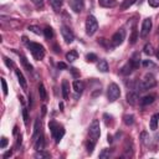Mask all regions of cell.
<instances>
[{
    "label": "cell",
    "instance_id": "obj_5",
    "mask_svg": "<svg viewBox=\"0 0 159 159\" xmlns=\"http://www.w3.org/2000/svg\"><path fill=\"white\" fill-rule=\"evenodd\" d=\"M120 96V89L117 83H109L107 89V97L109 102H116Z\"/></svg>",
    "mask_w": 159,
    "mask_h": 159
},
{
    "label": "cell",
    "instance_id": "obj_21",
    "mask_svg": "<svg viewBox=\"0 0 159 159\" xmlns=\"http://www.w3.org/2000/svg\"><path fill=\"white\" fill-rule=\"evenodd\" d=\"M137 40H138V31H137V27L133 26L132 34H130V36H129V42H130L132 45H134V43L137 42Z\"/></svg>",
    "mask_w": 159,
    "mask_h": 159
},
{
    "label": "cell",
    "instance_id": "obj_12",
    "mask_svg": "<svg viewBox=\"0 0 159 159\" xmlns=\"http://www.w3.org/2000/svg\"><path fill=\"white\" fill-rule=\"evenodd\" d=\"M129 62L133 65L134 70H135V68H138V67H139V65H140V56H139V53H138V52H134V53L132 55V57H130Z\"/></svg>",
    "mask_w": 159,
    "mask_h": 159
},
{
    "label": "cell",
    "instance_id": "obj_28",
    "mask_svg": "<svg viewBox=\"0 0 159 159\" xmlns=\"http://www.w3.org/2000/svg\"><path fill=\"white\" fill-rule=\"evenodd\" d=\"M20 57H21V63L24 65V67H25V68H26L29 72H32V66H31V65L27 62V58H26L24 55H21Z\"/></svg>",
    "mask_w": 159,
    "mask_h": 159
},
{
    "label": "cell",
    "instance_id": "obj_35",
    "mask_svg": "<svg viewBox=\"0 0 159 159\" xmlns=\"http://www.w3.org/2000/svg\"><path fill=\"white\" fill-rule=\"evenodd\" d=\"M29 30L31 31V32H34V34H36V35H40L41 34V30L37 27V26H34V25H31V26H29Z\"/></svg>",
    "mask_w": 159,
    "mask_h": 159
},
{
    "label": "cell",
    "instance_id": "obj_48",
    "mask_svg": "<svg viewBox=\"0 0 159 159\" xmlns=\"http://www.w3.org/2000/svg\"><path fill=\"white\" fill-rule=\"evenodd\" d=\"M21 138H22V137H21V134H20V135L17 137V144H21Z\"/></svg>",
    "mask_w": 159,
    "mask_h": 159
},
{
    "label": "cell",
    "instance_id": "obj_46",
    "mask_svg": "<svg viewBox=\"0 0 159 159\" xmlns=\"http://www.w3.org/2000/svg\"><path fill=\"white\" fill-rule=\"evenodd\" d=\"M11 154H12V152H11V150H9V152H6V153L4 154V158H9Z\"/></svg>",
    "mask_w": 159,
    "mask_h": 159
},
{
    "label": "cell",
    "instance_id": "obj_38",
    "mask_svg": "<svg viewBox=\"0 0 159 159\" xmlns=\"http://www.w3.org/2000/svg\"><path fill=\"white\" fill-rule=\"evenodd\" d=\"M4 62H5V65L10 68V67H14V62L10 60V58H7V57H4Z\"/></svg>",
    "mask_w": 159,
    "mask_h": 159
},
{
    "label": "cell",
    "instance_id": "obj_24",
    "mask_svg": "<svg viewBox=\"0 0 159 159\" xmlns=\"http://www.w3.org/2000/svg\"><path fill=\"white\" fill-rule=\"evenodd\" d=\"M39 94H40V98L42 101L47 99V92H46V88H45V86L42 83H40V86H39Z\"/></svg>",
    "mask_w": 159,
    "mask_h": 159
},
{
    "label": "cell",
    "instance_id": "obj_42",
    "mask_svg": "<svg viewBox=\"0 0 159 159\" xmlns=\"http://www.w3.org/2000/svg\"><path fill=\"white\" fill-rule=\"evenodd\" d=\"M140 138H142V142H143L144 144H147V142H148L147 139H149V138H148V134H147L145 132H143V133L140 134Z\"/></svg>",
    "mask_w": 159,
    "mask_h": 159
},
{
    "label": "cell",
    "instance_id": "obj_9",
    "mask_svg": "<svg viewBox=\"0 0 159 159\" xmlns=\"http://www.w3.org/2000/svg\"><path fill=\"white\" fill-rule=\"evenodd\" d=\"M68 4L71 6V9L75 12H81L84 7V2L83 0H68Z\"/></svg>",
    "mask_w": 159,
    "mask_h": 159
},
{
    "label": "cell",
    "instance_id": "obj_6",
    "mask_svg": "<svg viewBox=\"0 0 159 159\" xmlns=\"http://www.w3.org/2000/svg\"><path fill=\"white\" fill-rule=\"evenodd\" d=\"M61 35H62V37H63L66 43H71L75 40V35H73L72 30L68 26H66V25L61 26Z\"/></svg>",
    "mask_w": 159,
    "mask_h": 159
},
{
    "label": "cell",
    "instance_id": "obj_49",
    "mask_svg": "<svg viewBox=\"0 0 159 159\" xmlns=\"http://www.w3.org/2000/svg\"><path fill=\"white\" fill-rule=\"evenodd\" d=\"M60 109L63 111V103H60Z\"/></svg>",
    "mask_w": 159,
    "mask_h": 159
},
{
    "label": "cell",
    "instance_id": "obj_4",
    "mask_svg": "<svg viewBox=\"0 0 159 159\" xmlns=\"http://www.w3.org/2000/svg\"><path fill=\"white\" fill-rule=\"evenodd\" d=\"M98 29V21L93 15H88L86 19V34L92 36Z\"/></svg>",
    "mask_w": 159,
    "mask_h": 159
},
{
    "label": "cell",
    "instance_id": "obj_47",
    "mask_svg": "<svg viewBox=\"0 0 159 159\" xmlns=\"http://www.w3.org/2000/svg\"><path fill=\"white\" fill-rule=\"evenodd\" d=\"M41 109H42V116H45V114H46V107H45V106H42V108H41Z\"/></svg>",
    "mask_w": 159,
    "mask_h": 159
},
{
    "label": "cell",
    "instance_id": "obj_37",
    "mask_svg": "<svg viewBox=\"0 0 159 159\" xmlns=\"http://www.w3.org/2000/svg\"><path fill=\"white\" fill-rule=\"evenodd\" d=\"M35 157H36V158H47V157H50V154L42 153V150H39V152L35 154Z\"/></svg>",
    "mask_w": 159,
    "mask_h": 159
},
{
    "label": "cell",
    "instance_id": "obj_25",
    "mask_svg": "<svg viewBox=\"0 0 159 159\" xmlns=\"http://www.w3.org/2000/svg\"><path fill=\"white\" fill-rule=\"evenodd\" d=\"M135 2H137V0H123V2L120 4V10H127Z\"/></svg>",
    "mask_w": 159,
    "mask_h": 159
},
{
    "label": "cell",
    "instance_id": "obj_17",
    "mask_svg": "<svg viewBox=\"0 0 159 159\" xmlns=\"http://www.w3.org/2000/svg\"><path fill=\"white\" fill-rule=\"evenodd\" d=\"M68 92H70L68 81L67 80H63L62 81V96H63V99H68Z\"/></svg>",
    "mask_w": 159,
    "mask_h": 159
},
{
    "label": "cell",
    "instance_id": "obj_30",
    "mask_svg": "<svg viewBox=\"0 0 159 159\" xmlns=\"http://www.w3.org/2000/svg\"><path fill=\"white\" fill-rule=\"evenodd\" d=\"M43 34H45V37L46 39H52L53 37V31L50 26H46L45 30H43Z\"/></svg>",
    "mask_w": 159,
    "mask_h": 159
},
{
    "label": "cell",
    "instance_id": "obj_51",
    "mask_svg": "<svg viewBox=\"0 0 159 159\" xmlns=\"http://www.w3.org/2000/svg\"><path fill=\"white\" fill-rule=\"evenodd\" d=\"M157 57L159 58V50H158V52H157Z\"/></svg>",
    "mask_w": 159,
    "mask_h": 159
},
{
    "label": "cell",
    "instance_id": "obj_10",
    "mask_svg": "<svg viewBox=\"0 0 159 159\" xmlns=\"http://www.w3.org/2000/svg\"><path fill=\"white\" fill-rule=\"evenodd\" d=\"M72 86H73V89H75V92L78 94H81L82 92H83V89H84V83L82 82V81H78V80H76V81H73V83H72Z\"/></svg>",
    "mask_w": 159,
    "mask_h": 159
},
{
    "label": "cell",
    "instance_id": "obj_45",
    "mask_svg": "<svg viewBox=\"0 0 159 159\" xmlns=\"http://www.w3.org/2000/svg\"><path fill=\"white\" fill-rule=\"evenodd\" d=\"M70 71L72 72V75H73L75 77H78V76H80V73L77 72V68H75V67H72V68H70Z\"/></svg>",
    "mask_w": 159,
    "mask_h": 159
},
{
    "label": "cell",
    "instance_id": "obj_14",
    "mask_svg": "<svg viewBox=\"0 0 159 159\" xmlns=\"http://www.w3.org/2000/svg\"><path fill=\"white\" fill-rule=\"evenodd\" d=\"M15 73H16V77H17V80H19V83L21 84V87H22L24 89H26V87H27V82H26L24 75L21 73V71H20V70H15Z\"/></svg>",
    "mask_w": 159,
    "mask_h": 159
},
{
    "label": "cell",
    "instance_id": "obj_13",
    "mask_svg": "<svg viewBox=\"0 0 159 159\" xmlns=\"http://www.w3.org/2000/svg\"><path fill=\"white\" fill-rule=\"evenodd\" d=\"M127 102L129 103V104H132V106H134L137 102H138V94H137V92H128L127 93Z\"/></svg>",
    "mask_w": 159,
    "mask_h": 159
},
{
    "label": "cell",
    "instance_id": "obj_15",
    "mask_svg": "<svg viewBox=\"0 0 159 159\" xmlns=\"http://www.w3.org/2000/svg\"><path fill=\"white\" fill-rule=\"evenodd\" d=\"M43 148H45V139H43V135L41 134L35 142V149L36 152H39V150H43Z\"/></svg>",
    "mask_w": 159,
    "mask_h": 159
},
{
    "label": "cell",
    "instance_id": "obj_2",
    "mask_svg": "<svg viewBox=\"0 0 159 159\" xmlns=\"http://www.w3.org/2000/svg\"><path fill=\"white\" fill-rule=\"evenodd\" d=\"M27 47L29 50L31 51L32 56L36 58V60H42L43 56H45V50H43V46L40 45V43H36V42H27Z\"/></svg>",
    "mask_w": 159,
    "mask_h": 159
},
{
    "label": "cell",
    "instance_id": "obj_20",
    "mask_svg": "<svg viewBox=\"0 0 159 159\" xmlns=\"http://www.w3.org/2000/svg\"><path fill=\"white\" fill-rule=\"evenodd\" d=\"M154 99H155V96H153V94L145 96V97H143V98L140 99V104H142V106H148V104L153 103Z\"/></svg>",
    "mask_w": 159,
    "mask_h": 159
},
{
    "label": "cell",
    "instance_id": "obj_18",
    "mask_svg": "<svg viewBox=\"0 0 159 159\" xmlns=\"http://www.w3.org/2000/svg\"><path fill=\"white\" fill-rule=\"evenodd\" d=\"M98 4L102 7H114L117 5V0H98Z\"/></svg>",
    "mask_w": 159,
    "mask_h": 159
},
{
    "label": "cell",
    "instance_id": "obj_44",
    "mask_svg": "<svg viewBox=\"0 0 159 159\" xmlns=\"http://www.w3.org/2000/svg\"><path fill=\"white\" fill-rule=\"evenodd\" d=\"M57 68H60V70H66V68H67V65H66L65 62H58V63H57Z\"/></svg>",
    "mask_w": 159,
    "mask_h": 159
},
{
    "label": "cell",
    "instance_id": "obj_16",
    "mask_svg": "<svg viewBox=\"0 0 159 159\" xmlns=\"http://www.w3.org/2000/svg\"><path fill=\"white\" fill-rule=\"evenodd\" d=\"M133 70H134L133 65H132L130 62H128V63H125V65L120 68V73L124 75V76H127V75H130V73L133 72Z\"/></svg>",
    "mask_w": 159,
    "mask_h": 159
},
{
    "label": "cell",
    "instance_id": "obj_39",
    "mask_svg": "<svg viewBox=\"0 0 159 159\" xmlns=\"http://www.w3.org/2000/svg\"><path fill=\"white\" fill-rule=\"evenodd\" d=\"M36 7H43V0H31Z\"/></svg>",
    "mask_w": 159,
    "mask_h": 159
},
{
    "label": "cell",
    "instance_id": "obj_41",
    "mask_svg": "<svg viewBox=\"0 0 159 159\" xmlns=\"http://www.w3.org/2000/svg\"><path fill=\"white\" fill-rule=\"evenodd\" d=\"M22 117H24V122H25V124H27V122H29V116H27V109H22Z\"/></svg>",
    "mask_w": 159,
    "mask_h": 159
},
{
    "label": "cell",
    "instance_id": "obj_22",
    "mask_svg": "<svg viewBox=\"0 0 159 159\" xmlns=\"http://www.w3.org/2000/svg\"><path fill=\"white\" fill-rule=\"evenodd\" d=\"M77 57H78V53H77V51H75V50H71L70 52L66 53V60L70 61V62H73L75 60H77Z\"/></svg>",
    "mask_w": 159,
    "mask_h": 159
},
{
    "label": "cell",
    "instance_id": "obj_26",
    "mask_svg": "<svg viewBox=\"0 0 159 159\" xmlns=\"http://www.w3.org/2000/svg\"><path fill=\"white\" fill-rule=\"evenodd\" d=\"M39 130H40V119L37 118L35 120V127H34V134H32V138L34 140H36L39 138Z\"/></svg>",
    "mask_w": 159,
    "mask_h": 159
},
{
    "label": "cell",
    "instance_id": "obj_29",
    "mask_svg": "<svg viewBox=\"0 0 159 159\" xmlns=\"http://www.w3.org/2000/svg\"><path fill=\"white\" fill-rule=\"evenodd\" d=\"M123 120H124V123H125L127 125H132V124L134 123V116H133V114H125V116L123 117Z\"/></svg>",
    "mask_w": 159,
    "mask_h": 159
},
{
    "label": "cell",
    "instance_id": "obj_23",
    "mask_svg": "<svg viewBox=\"0 0 159 159\" xmlns=\"http://www.w3.org/2000/svg\"><path fill=\"white\" fill-rule=\"evenodd\" d=\"M158 120H159V114H154L150 118V129L155 130L158 128Z\"/></svg>",
    "mask_w": 159,
    "mask_h": 159
},
{
    "label": "cell",
    "instance_id": "obj_32",
    "mask_svg": "<svg viewBox=\"0 0 159 159\" xmlns=\"http://www.w3.org/2000/svg\"><path fill=\"white\" fill-rule=\"evenodd\" d=\"M143 66H144V67H149V68H155V67H157L155 63H153L150 60H144V61H143Z\"/></svg>",
    "mask_w": 159,
    "mask_h": 159
},
{
    "label": "cell",
    "instance_id": "obj_19",
    "mask_svg": "<svg viewBox=\"0 0 159 159\" xmlns=\"http://www.w3.org/2000/svg\"><path fill=\"white\" fill-rule=\"evenodd\" d=\"M97 70L99 72H103V73L108 72V63H107V61L106 60H101L98 62V65H97Z\"/></svg>",
    "mask_w": 159,
    "mask_h": 159
},
{
    "label": "cell",
    "instance_id": "obj_33",
    "mask_svg": "<svg viewBox=\"0 0 159 159\" xmlns=\"http://www.w3.org/2000/svg\"><path fill=\"white\" fill-rule=\"evenodd\" d=\"M1 86H2V92H4V96H7L9 93V89H7V84H6V81L4 78H1Z\"/></svg>",
    "mask_w": 159,
    "mask_h": 159
},
{
    "label": "cell",
    "instance_id": "obj_50",
    "mask_svg": "<svg viewBox=\"0 0 159 159\" xmlns=\"http://www.w3.org/2000/svg\"><path fill=\"white\" fill-rule=\"evenodd\" d=\"M108 142L112 143V137H111V135H108Z\"/></svg>",
    "mask_w": 159,
    "mask_h": 159
},
{
    "label": "cell",
    "instance_id": "obj_52",
    "mask_svg": "<svg viewBox=\"0 0 159 159\" xmlns=\"http://www.w3.org/2000/svg\"><path fill=\"white\" fill-rule=\"evenodd\" d=\"M158 34H159V30H158Z\"/></svg>",
    "mask_w": 159,
    "mask_h": 159
},
{
    "label": "cell",
    "instance_id": "obj_1",
    "mask_svg": "<svg viewBox=\"0 0 159 159\" xmlns=\"http://www.w3.org/2000/svg\"><path fill=\"white\" fill-rule=\"evenodd\" d=\"M155 84H157L155 77H154L152 73H147V75L143 77L142 82L138 83V89H139V91H145V89H149V88L154 87Z\"/></svg>",
    "mask_w": 159,
    "mask_h": 159
},
{
    "label": "cell",
    "instance_id": "obj_11",
    "mask_svg": "<svg viewBox=\"0 0 159 159\" xmlns=\"http://www.w3.org/2000/svg\"><path fill=\"white\" fill-rule=\"evenodd\" d=\"M63 134H65V129H63V127H61V125H58L57 127V129H56V132L52 134V137L55 138V140H56V143H60V140L62 139V137H63Z\"/></svg>",
    "mask_w": 159,
    "mask_h": 159
},
{
    "label": "cell",
    "instance_id": "obj_7",
    "mask_svg": "<svg viewBox=\"0 0 159 159\" xmlns=\"http://www.w3.org/2000/svg\"><path fill=\"white\" fill-rule=\"evenodd\" d=\"M124 37H125V32H124V30H123V29H119V30H118L117 32H114V35L112 36L111 42H112L113 46H119V45L123 42Z\"/></svg>",
    "mask_w": 159,
    "mask_h": 159
},
{
    "label": "cell",
    "instance_id": "obj_31",
    "mask_svg": "<svg viewBox=\"0 0 159 159\" xmlns=\"http://www.w3.org/2000/svg\"><path fill=\"white\" fill-rule=\"evenodd\" d=\"M144 53L145 55H153L154 53V51H153V46H152V43H145V46H144Z\"/></svg>",
    "mask_w": 159,
    "mask_h": 159
},
{
    "label": "cell",
    "instance_id": "obj_43",
    "mask_svg": "<svg viewBox=\"0 0 159 159\" xmlns=\"http://www.w3.org/2000/svg\"><path fill=\"white\" fill-rule=\"evenodd\" d=\"M6 145H7V139H6L5 137H2V138H1V144H0V148H1V149H4Z\"/></svg>",
    "mask_w": 159,
    "mask_h": 159
},
{
    "label": "cell",
    "instance_id": "obj_3",
    "mask_svg": "<svg viewBox=\"0 0 159 159\" xmlns=\"http://www.w3.org/2000/svg\"><path fill=\"white\" fill-rule=\"evenodd\" d=\"M88 134H89V140L93 142V143H96L97 139L101 135V127H99V120L98 119H93L92 120V123L89 125Z\"/></svg>",
    "mask_w": 159,
    "mask_h": 159
},
{
    "label": "cell",
    "instance_id": "obj_36",
    "mask_svg": "<svg viewBox=\"0 0 159 159\" xmlns=\"http://www.w3.org/2000/svg\"><path fill=\"white\" fill-rule=\"evenodd\" d=\"M86 60H87L88 62H94V61L97 60V56H96L94 53H87V56H86Z\"/></svg>",
    "mask_w": 159,
    "mask_h": 159
},
{
    "label": "cell",
    "instance_id": "obj_8",
    "mask_svg": "<svg viewBox=\"0 0 159 159\" xmlns=\"http://www.w3.org/2000/svg\"><path fill=\"white\" fill-rule=\"evenodd\" d=\"M152 19H145L144 21H143V24H142V30H140V36L142 37H147V35L150 32V30H152Z\"/></svg>",
    "mask_w": 159,
    "mask_h": 159
},
{
    "label": "cell",
    "instance_id": "obj_34",
    "mask_svg": "<svg viewBox=\"0 0 159 159\" xmlns=\"http://www.w3.org/2000/svg\"><path fill=\"white\" fill-rule=\"evenodd\" d=\"M109 154H111L109 149H103V150H102V152L99 153V158H101V159H104V158L109 157Z\"/></svg>",
    "mask_w": 159,
    "mask_h": 159
},
{
    "label": "cell",
    "instance_id": "obj_40",
    "mask_svg": "<svg viewBox=\"0 0 159 159\" xmlns=\"http://www.w3.org/2000/svg\"><path fill=\"white\" fill-rule=\"evenodd\" d=\"M148 4L152 7H158L159 6V0H148Z\"/></svg>",
    "mask_w": 159,
    "mask_h": 159
},
{
    "label": "cell",
    "instance_id": "obj_27",
    "mask_svg": "<svg viewBox=\"0 0 159 159\" xmlns=\"http://www.w3.org/2000/svg\"><path fill=\"white\" fill-rule=\"evenodd\" d=\"M50 4L55 11H60V9L62 6V0H50Z\"/></svg>",
    "mask_w": 159,
    "mask_h": 159
}]
</instances>
